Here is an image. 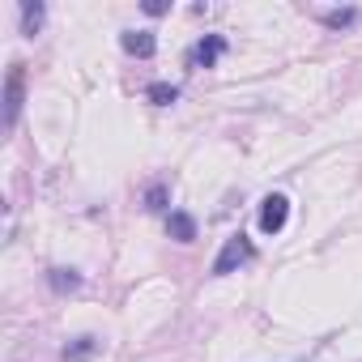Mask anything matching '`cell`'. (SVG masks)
I'll list each match as a JSON object with an SVG mask.
<instances>
[{
    "label": "cell",
    "mask_w": 362,
    "mask_h": 362,
    "mask_svg": "<svg viewBox=\"0 0 362 362\" xmlns=\"http://www.w3.org/2000/svg\"><path fill=\"white\" fill-rule=\"evenodd\" d=\"M103 354V341L94 337V332H81V337H73L69 345H64V362H90V358H98Z\"/></svg>",
    "instance_id": "6"
},
{
    "label": "cell",
    "mask_w": 362,
    "mask_h": 362,
    "mask_svg": "<svg viewBox=\"0 0 362 362\" xmlns=\"http://www.w3.org/2000/svg\"><path fill=\"white\" fill-rule=\"evenodd\" d=\"M141 201H145V209H149V214H162V209L170 205V188H166V184H149Z\"/></svg>",
    "instance_id": "12"
},
{
    "label": "cell",
    "mask_w": 362,
    "mask_h": 362,
    "mask_svg": "<svg viewBox=\"0 0 362 362\" xmlns=\"http://www.w3.org/2000/svg\"><path fill=\"white\" fill-rule=\"evenodd\" d=\"M141 9H145L149 18H166V13H170V5H166V0H145Z\"/></svg>",
    "instance_id": "13"
},
{
    "label": "cell",
    "mask_w": 362,
    "mask_h": 362,
    "mask_svg": "<svg viewBox=\"0 0 362 362\" xmlns=\"http://www.w3.org/2000/svg\"><path fill=\"white\" fill-rule=\"evenodd\" d=\"M145 98H149L153 107H170V103H179V86H175V81H149V86H145Z\"/></svg>",
    "instance_id": "11"
},
{
    "label": "cell",
    "mask_w": 362,
    "mask_h": 362,
    "mask_svg": "<svg viewBox=\"0 0 362 362\" xmlns=\"http://www.w3.org/2000/svg\"><path fill=\"white\" fill-rule=\"evenodd\" d=\"M256 260V247H252V239L239 230V235H230L226 243H222V252H218V260H214V277H230V273H239L243 264H252Z\"/></svg>",
    "instance_id": "1"
},
{
    "label": "cell",
    "mask_w": 362,
    "mask_h": 362,
    "mask_svg": "<svg viewBox=\"0 0 362 362\" xmlns=\"http://www.w3.org/2000/svg\"><path fill=\"white\" fill-rule=\"evenodd\" d=\"M226 47H230V43H226V35H205V39L192 47L188 64H192V69H214V64L226 56Z\"/></svg>",
    "instance_id": "4"
},
{
    "label": "cell",
    "mask_w": 362,
    "mask_h": 362,
    "mask_svg": "<svg viewBox=\"0 0 362 362\" xmlns=\"http://www.w3.org/2000/svg\"><path fill=\"white\" fill-rule=\"evenodd\" d=\"M47 286L56 294H73V290H81V273L77 269H47Z\"/></svg>",
    "instance_id": "10"
},
{
    "label": "cell",
    "mask_w": 362,
    "mask_h": 362,
    "mask_svg": "<svg viewBox=\"0 0 362 362\" xmlns=\"http://www.w3.org/2000/svg\"><path fill=\"white\" fill-rule=\"evenodd\" d=\"M18 9H22V35L35 39L43 30V22H47V5H43V0H22Z\"/></svg>",
    "instance_id": "8"
},
{
    "label": "cell",
    "mask_w": 362,
    "mask_h": 362,
    "mask_svg": "<svg viewBox=\"0 0 362 362\" xmlns=\"http://www.w3.org/2000/svg\"><path fill=\"white\" fill-rule=\"evenodd\" d=\"M119 47H124L128 56H136V60H153L158 35H153V30H124V35H119Z\"/></svg>",
    "instance_id": "5"
},
{
    "label": "cell",
    "mask_w": 362,
    "mask_h": 362,
    "mask_svg": "<svg viewBox=\"0 0 362 362\" xmlns=\"http://www.w3.org/2000/svg\"><path fill=\"white\" fill-rule=\"evenodd\" d=\"M166 235H170L175 243H192V239H197V218L184 214V209H170V214H166Z\"/></svg>",
    "instance_id": "7"
},
{
    "label": "cell",
    "mask_w": 362,
    "mask_h": 362,
    "mask_svg": "<svg viewBox=\"0 0 362 362\" xmlns=\"http://www.w3.org/2000/svg\"><path fill=\"white\" fill-rule=\"evenodd\" d=\"M22 103H26V64L13 60L9 64V77H5V128L13 132L18 119H22Z\"/></svg>",
    "instance_id": "2"
},
{
    "label": "cell",
    "mask_w": 362,
    "mask_h": 362,
    "mask_svg": "<svg viewBox=\"0 0 362 362\" xmlns=\"http://www.w3.org/2000/svg\"><path fill=\"white\" fill-rule=\"evenodd\" d=\"M286 222H290V201H286L281 192H269V197L260 201V230H264V235H281Z\"/></svg>",
    "instance_id": "3"
},
{
    "label": "cell",
    "mask_w": 362,
    "mask_h": 362,
    "mask_svg": "<svg viewBox=\"0 0 362 362\" xmlns=\"http://www.w3.org/2000/svg\"><path fill=\"white\" fill-rule=\"evenodd\" d=\"M358 18H362V13H358L354 5H345V9H324V13H320V26H324V30H349V26H358Z\"/></svg>",
    "instance_id": "9"
}]
</instances>
